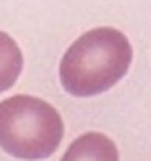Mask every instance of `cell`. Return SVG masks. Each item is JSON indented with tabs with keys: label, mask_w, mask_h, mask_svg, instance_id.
<instances>
[{
	"label": "cell",
	"mask_w": 151,
	"mask_h": 161,
	"mask_svg": "<svg viewBox=\"0 0 151 161\" xmlns=\"http://www.w3.org/2000/svg\"><path fill=\"white\" fill-rule=\"evenodd\" d=\"M63 137L60 114L49 103L14 95L0 103V148L24 159L50 156Z\"/></svg>",
	"instance_id": "2"
},
{
	"label": "cell",
	"mask_w": 151,
	"mask_h": 161,
	"mask_svg": "<svg viewBox=\"0 0 151 161\" xmlns=\"http://www.w3.org/2000/svg\"><path fill=\"white\" fill-rule=\"evenodd\" d=\"M132 47L113 27H98L76 40L60 62V82L72 97H95L110 90L126 76Z\"/></svg>",
	"instance_id": "1"
},
{
	"label": "cell",
	"mask_w": 151,
	"mask_h": 161,
	"mask_svg": "<svg viewBox=\"0 0 151 161\" xmlns=\"http://www.w3.org/2000/svg\"><path fill=\"white\" fill-rule=\"evenodd\" d=\"M65 159H118L115 144L99 133H87L74 141Z\"/></svg>",
	"instance_id": "3"
},
{
	"label": "cell",
	"mask_w": 151,
	"mask_h": 161,
	"mask_svg": "<svg viewBox=\"0 0 151 161\" xmlns=\"http://www.w3.org/2000/svg\"><path fill=\"white\" fill-rule=\"evenodd\" d=\"M22 65V52L18 43L5 32H0V93L14 86Z\"/></svg>",
	"instance_id": "4"
}]
</instances>
